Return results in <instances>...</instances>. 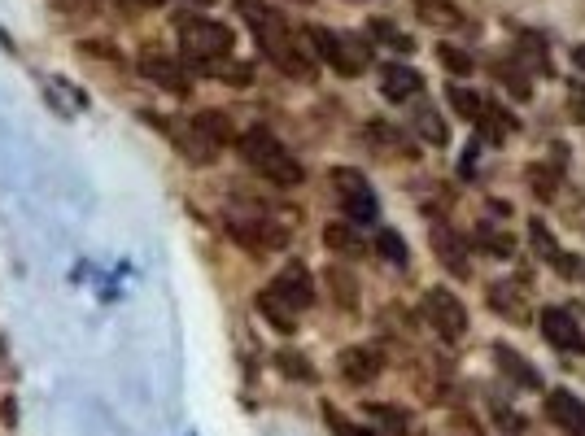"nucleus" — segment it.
<instances>
[{
  "label": "nucleus",
  "mask_w": 585,
  "mask_h": 436,
  "mask_svg": "<svg viewBox=\"0 0 585 436\" xmlns=\"http://www.w3.org/2000/svg\"><path fill=\"white\" fill-rule=\"evenodd\" d=\"M236 14L245 18V27L254 31V40L262 48V57H267L280 75H289V79H310L315 75V57L306 53V44H297L289 18H284L280 9L262 5V0H236Z\"/></svg>",
  "instance_id": "f257e3e1"
},
{
  "label": "nucleus",
  "mask_w": 585,
  "mask_h": 436,
  "mask_svg": "<svg viewBox=\"0 0 585 436\" xmlns=\"http://www.w3.org/2000/svg\"><path fill=\"white\" fill-rule=\"evenodd\" d=\"M241 157H245V166L254 171L258 179H267L271 188H302L306 184V166L293 157V149H284V144L271 136L267 127H249L241 140Z\"/></svg>",
  "instance_id": "f03ea898"
},
{
  "label": "nucleus",
  "mask_w": 585,
  "mask_h": 436,
  "mask_svg": "<svg viewBox=\"0 0 585 436\" xmlns=\"http://www.w3.org/2000/svg\"><path fill=\"white\" fill-rule=\"evenodd\" d=\"M175 144H179V153H184L193 166L219 162V153L232 144V123H228V114H219V109H201V114L188 118V127L179 131Z\"/></svg>",
  "instance_id": "7ed1b4c3"
},
{
  "label": "nucleus",
  "mask_w": 585,
  "mask_h": 436,
  "mask_svg": "<svg viewBox=\"0 0 585 436\" xmlns=\"http://www.w3.org/2000/svg\"><path fill=\"white\" fill-rule=\"evenodd\" d=\"M310 48H315V57L319 62H328L337 75L345 79H354V75H363L367 62H372V48H367L358 35H341V31H328V27H319V22H310V27L302 31Z\"/></svg>",
  "instance_id": "20e7f679"
},
{
  "label": "nucleus",
  "mask_w": 585,
  "mask_h": 436,
  "mask_svg": "<svg viewBox=\"0 0 585 436\" xmlns=\"http://www.w3.org/2000/svg\"><path fill=\"white\" fill-rule=\"evenodd\" d=\"M175 27H179V44H184L188 62H219V57H232V27L228 22L188 14V18H179Z\"/></svg>",
  "instance_id": "39448f33"
},
{
  "label": "nucleus",
  "mask_w": 585,
  "mask_h": 436,
  "mask_svg": "<svg viewBox=\"0 0 585 436\" xmlns=\"http://www.w3.org/2000/svg\"><path fill=\"white\" fill-rule=\"evenodd\" d=\"M228 236L241 245L245 253H254V258H267V253H280L289 245V227L280 223V218H228Z\"/></svg>",
  "instance_id": "423d86ee"
},
{
  "label": "nucleus",
  "mask_w": 585,
  "mask_h": 436,
  "mask_svg": "<svg viewBox=\"0 0 585 436\" xmlns=\"http://www.w3.org/2000/svg\"><path fill=\"white\" fill-rule=\"evenodd\" d=\"M424 319L446 345H459L468 336V306L450 288H428L424 293Z\"/></svg>",
  "instance_id": "0eeeda50"
},
{
  "label": "nucleus",
  "mask_w": 585,
  "mask_h": 436,
  "mask_svg": "<svg viewBox=\"0 0 585 436\" xmlns=\"http://www.w3.org/2000/svg\"><path fill=\"white\" fill-rule=\"evenodd\" d=\"M332 188H337V197H341V210H345V218H350L354 227H363V223H376V218H380L376 192L367 188V179L358 175V171H345V166H337V171H332Z\"/></svg>",
  "instance_id": "6e6552de"
},
{
  "label": "nucleus",
  "mask_w": 585,
  "mask_h": 436,
  "mask_svg": "<svg viewBox=\"0 0 585 436\" xmlns=\"http://www.w3.org/2000/svg\"><path fill=\"white\" fill-rule=\"evenodd\" d=\"M136 66H140V75H145L153 88H162V92H171V96H188V88H193V79H188L184 62H179V57H171V53H162V48H140Z\"/></svg>",
  "instance_id": "1a4fd4ad"
},
{
  "label": "nucleus",
  "mask_w": 585,
  "mask_h": 436,
  "mask_svg": "<svg viewBox=\"0 0 585 436\" xmlns=\"http://www.w3.org/2000/svg\"><path fill=\"white\" fill-rule=\"evenodd\" d=\"M542 336L551 341L559 354H581L585 349V323H581V314L577 310H568V306H546L542 310Z\"/></svg>",
  "instance_id": "9d476101"
},
{
  "label": "nucleus",
  "mask_w": 585,
  "mask_h": 436,
  "mask_svg": "<svg viewBox=\"0 0 585 436\" xmlns=\"http://www.w3.org/2000/svg\"><path fill=\"white\" fill-rule=\"evenodd\" d=\"M529 240H533L537 258H542L546 266H551V271L559 275V280H585V262L559 249V245H555V236H551V227H546V223H537V218H533V227H529Z\"/></svg>",
  "instance_id": "9b49d317"
},
{
  "label": "nucleus",
  "mask_w": 585,
  "mask_h": 436,
  "mask_svg": "<svg viewBox=\"0 0 585 436\" xmlns=\"http://www.w3.org/2000/svg\"><path fill=\"white\" fill-rule=\"evenodd\" d=\"M428 240H433V253H437V262L446 266L450 275H459V280H468V275H472V262H468V240H463L459 232H450L446 223H437L433 232H428Z\"/></svg>",
  "instance_id": "f8f14e48"
},
{
  "label": "nucleus",
  "mask_w": 585,
  "mask_h": 436,
  "mask_svg": "<svg viewBox=\"0 0 585 436\" xmlns=\"http://www.w3.org/2000/svg\"><path fill=\"white\" fill-rule=\"evenodd\" d=\"M271 288H276V293H280L284 301H289V306H293L297 314L315 306V284H310V271H306L302 262H289V266H284L276 280H271Z\"/></svg>",
  "instance_id": "ddd939ff"
},
{
  "label": "nucleus",
  "mask_w": 585,
  "mask_h": 436,
  "mask_svg": "<svg viewBox=\"0 0 585 436\" xmlns=\"http://www.w3.org/2000/svg\"><path fill=\"white\" fill-rule=\"evenodd\" d=\"M489 310L494 314H503L507 323H516V327H529L533 319V306H529V293H524L520 284H489Z\"/></svg>",
  "instance_id": "4468645a"
},
{
  "label": "nucleus",
  "mask_w": 585,
  "mask_h": 436,
  "mask_svg": "<svg viewBox=\"0 0 585 436\" xmlns=\"http://www.w3.org/2000/svg\"><path fill=\"white\" fill-rule=\"evenodd\" d=\"M337 367H341L345 380L363 389V384H372L376 375L385 371V358H380V349H372V345H350V349H345V354L337 358Z\"/></svg>",
  "instance_id": "2eb2a0df"
},
{
  "label": "nucleus",
  "mask_w": 585,
  "mask_h": 436,
  "mask_svg": "<svg viewBox=\"0 0 585 436\" xmlns=\"http://www.w3.org/2000/svg\"><path fill=\"white\" fill-rule=\"evenodd\" d=\"M546 415H551L568 436H585V402L581 397H572L568 389L546 393Z\"/></svg>",
  "instance_id": "dca6fc26"
},
{
  "label": "nucleus",
  "mask_w": 585,
  "mask_h": 436,
  "mask_svg": "<svg viewBox=\"0 0 585 436\" xmlns=\"http://www.w3.org/2000/svg\"><path fill=\"white\" fill-rule=\"evenodd\" d=\"M380 92H385L393 105H402V101H411V96L424 92V79H420V70L393 62V66L380 70Z\"/></svg>",
  "instance_id": "f3484780"
},
{
  "label": "nucleus",
  "mask_w": 585,
  "mask_h": 436,
  "mask_svg": "<svg viewBox=\"0 0 585 436\" xmlns=\"http://www.w3.org/2000/svg\"><path fill=\"white\" fill-rule=\"evenodd\" d=\"M524 179H529V188H533L537 201H555L559 184H564V157L555 153V162H533L529 171H524Z\"/></svg>",
  "instance_id": "a211bd4d"
},
{
  "label": "nucleus",
  "mask_w": 585,
  "mask_h": 436,
  "mask_svg": "<svg viewBox=\"0 0 585 436\" xmlns=\"http://www.w3.org/2000/svg\"><path fill=\"white\" fill-rule=\"evenodd\" d=\"M254 306H258V314H262V319H267L271 327H276V332H297V310L289 306V301H284L280 293H276V288H262V293L254 297Z\"/></svg>",
  "instance_id": "6ab92c4d"
},
{
  "label": "nucleus",
  "mask_w": 585,
  "mask_h": 436,
  "mask_svg": "<svg viewBox=\"0 0 585 436\" xmlns=\"http://www.w3.org/2000/svg\"><path fill=\"white\" fill-rule=\"evenodd\" d=\"M415 18L424 22V27H437V31H459L463 22V9L450 5V0H415Z\"/></svg>",
  "instance_id": "aec40b11"
},
{
  "label": "nucleus",
  "mask_w": 585,
  "mask_h": 436,
  "mask_svg": "<svg viewBox=\"0 0 585 436\" xmlns=\"http://www.w3.org/2000/svg\"><path fill=\"white\" fill-rule=\"evenodd\" d=\"M476 131H481V136L489 140V144H503L511 131H516V118L507 114L503 105H494V101H485L481 105V114H476V123H472Z\"/></svg>",
  "instance_id": "412c9836"
},
{
  "label": "nucleus",
  "mask_w": 585,
  "mask_h": 436,
  "mask_svg": "<svg viewBox=\"0 0 585 436\" xmlns=\"http://www.w3.org/2000/svg\"><path fill=\"white\" fill-rule=\"evenodd\" d=\"M324 245H328V253H345V258H358V253H363V236L354 232L350 218H337V223L324 227Z\"/></svg>",
  "instance_id": "4be33fe9"
},
{
  "label": "nucleus",
  "mask_w": 585,
  "mask_h": 436,
  "mask_svg": "<svg viewBox=\"0 0 585 436\" xmlns=\"http://www.w3.org/2000/svg\"><path fill=\"white\" fill-rule=\"evenodd\" d=\"M494 358H498V371H507L516 384H524V389H537V384H542V380H537V371L511 345H494Z\"/></svg>",
  "instance_id": "5701e85b"
},
{
  "label": "nucleus",
  "mask_w": 585,
  "mask_h": 436,
  "mask_svg": "<svg viewBox=\"0 0 585 436\" xmlns=\"http://www.w3.org/2000/svg\"><path fill=\"white\" fill-rule=\"evenodd\" d=\"M472 245H481L489 258H511V253H516V236L498 232L494 223H481V227H476V236H472Z\"/></svg>",
  "instance_id": "b1692460"
},
{
  "label": "nucleus",
  "mask_w": 585,
  "mask_h": 436,
  "mask_svg": "<svg viewBox=\"0 0 585 436\" xmlns=\"http://www.w3.org/2000/svg\"><path fill=\"white\" fill-rule=\"evenodd\" d=\"M367 31H372V40H380L385 48H393V53H415V40H411L407 31L393 27L389 18H372V22H367Z\"/></svg>",
  "instance_id": "393cba45"
},
{
  "label": "nucleus",
  "mask_w": 585,
  "mask_h": 436,
  "mask_svg": "<svg viewBox=\"0 0 585 436\" xmlns=\"http://www.w3.org/2000/svg\"><path fill=\"white\" fill-rule=\"evenodd\" d=\"M494 75L507 83V88H511V96H516V101H529V96H533L529 70H520L516 62H498V66H494Z\"/></svg>",
  "instance_id": "a878e982"
},
{
  "label": "nucleus",
  "mask_w": 585,
  "mask_h": 436,
  "mask_svg": "<svg viewBox=\"0 0 585 436\" xmlns=\"http://www.w3.org/2000/svg\"><path fill=\"white\" fill-rule=\"evenodd\" d=\"M415 131H420L428 144H450V127L437 109H420V114H415Z\"/></svg>",
  "instance_id": "bb28decb"
},
{
  "label": "nucleus",
  "mask_w": 585,
  "mask_h": 436,
  "mask_svg": "<svg viewBox=\"0 0 585 436\" xmlns=\"http://www.w3.org/2000/svg\"><path fill=\"white\" fill-rule=\"evenodd\" d=\"M446 96H450V105L459 109L468 123H476V114H481V105H485V96H476L472 88H463V83H450L446 88Z\"/></svg>",
  "instance_id": "cd10ccee"
},
{
  "label": "nucleus",
  "mask_w": 585,
  "mask_h": 436,
  "mask_svg": "<svg viewBox=\"0 0 585 436\" xmlns=\"http://www.w3.org/2000/svg\"><path fill=\"white\" fill-rule=\"evenodd\" d=\"M276 367L289 375V380H315V367H310V362L297 354V349H280V354H276Z\"/></svg>",
  "instance_id": "c85d7f7f"
},
{
  "label": "nucleus",
  "mask_w": 585,
  "mask_h": 436,
  "mask_svg": "<svg viewBox=\"0 0 585 436\" xmlns=\"http://www.w3.org/2000/svg\"><path fill=\"white\" fill-rule=\"evenodd\" d=\"M437 57H441V66H446L450 75H459V79L472 75V53H463V48H455V44H437Z\"/></svg>",
  "instance_id": "c756f323"
},
{
  "label": "nucleus",
  "mask_w": 585,
  "mask_h": 436,
  "mask_svg": "<svg viewBox=\"0 0 585 436\" xmlns=\"http://www.w3.org/2000/svg\"><path fill=\"white\" fill-rule=\"evenodd\" d=\"M376 249L385 253V262H393V266H407V240H402L398 232H389V227H380Z\"/></svg>",
  "instance_id": "7c9ffc66"
},
{
  "label": "nucleus",
  "mask_w": 585,
  "mask_h": 436,
  "mask_svg": "<svg viewBox=\"0 0 585 436\" xmlns=\"http://www.w3.org/2000/svg\"><path fill=\"white\" fill-rule=\"evenodd\" d=\"M328 284H332V297L341 301L345 310H354V280L345 271H328Z\"/></svg>",
  "instance_id": "2f4dec72"
},
{
  "label": "nucleus",
  "mask_w": 585,
  "mask_h": 436,
  "mask_svg": "<svg viewBox=\"0 0 585 436\" xmlns=\"http://www.w3.org/2000/svg\"><path fill=\"white\" fill-rule=\"evenodd\" d=\"M494 423H498L503 432H511V436H520L524 428H529V423H524V415H516V410L503 406V402H494Z\"/></svg>",
  "instance_id": "473e14b6"
},
{
  "label": "nucleus",
  "mask_w": 585,
  "mask_h": 436,
  "mask_svg": "<svg viewBox=\"0 0 585 436\" xmlns=\"http://www.w3.org/2000/svg\"><path fill=\"white\" fill-rule=\"evenodd\" d=\"M57 9H66V14H83V18H92V14H97V0H57Z\"/></svg>",
  "instance_id": "72a5a7b5"
},
{
  "label": "nucleus",
  "mask_w": 585,
  "mask_h": 436,
  "mask_svg": "<svg viewBox=\"0 0 585 436\" xmlns=\"http://www.w3.org/2000/svg\"><path fill=\"white\" fill-rule=\"evenodd\" d=\"M328 419H332V423H337V436H367V432H358V428H354V423H345V419L337 415V410H328Z\"/></svg>",
  "instance_id": "f704fd0d"
},
{
  "label": "nucleus",
  "mask_w": 585,
  "mask_h": 436,
  "mask_svg": "<svg viewBox=\"0 0 585 436\" xmlns=\"http://www.w3.org/2000/svg\"><path fill=\"white\" fill-rule=\"evenodd\" d=\"M572 66L585 70V44H572Z\"/></svg>",
  "instance_id": "c9c22d12"
},
{
  "label": "nucleus",
  "mask_w": 585,
  "mask_h": 436,
  "mask_svg": "<svg viewBox=\"0 0 585 436\" xmlns=\"http://www.w3.org/2000/svg\"><path fill=\"white\" fill-rule=\"evenodd\" d=\"M297 5H306V0H297Z\"/></svg>",
  "instance_id": "e433bc0d"
}]
</instances>
